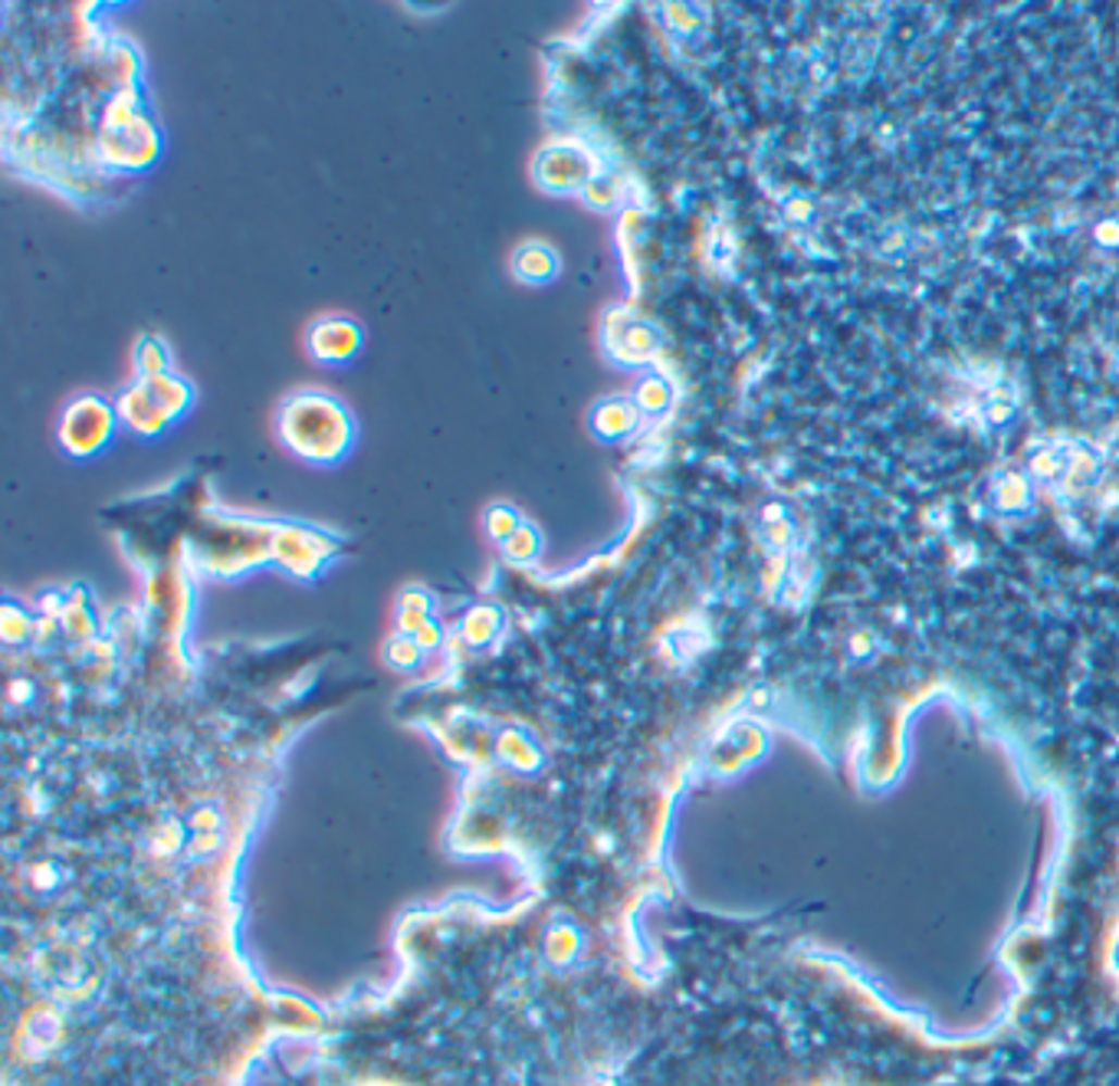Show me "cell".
Listing matches in <instances>:
<instances>
[{
	"mask_svg": "<svg viewBox=\"0 0 1119 1086\" xmlns=\"http://www.w3.org/2000/svg\"><path fill=\"white\" fill-rule=\"evenodd\" d=\"M279 437L296 457L312 463H332L351 447L355 424L345 404L332 395L299 391L279 411Z\"/></svg>",
	"mask_w": 1119,
	"mask_h": 1086,
	"instance_id": "6da1fadb",
	"label": "cell"
},
{
	"mask_svg": "<svg viewBox=\"0 0 1119 1086\" xmlns=\"http://www.w3.org/2000/svg\"><path fill=\"white\" fill-rule=\"evenodd\" d=\"M102 158L115 167H145L158 154V132L148 115L135 105L128 89L115 96L102 118Z\"/></svg>",
	"mask_w": 1119,
	"mask_h": 1086,
	"instance_id": "7a4b0ae2",
	"label": "cell"
},
{
	"mask_svg": "<svg viewBox=\"0 0 1119 1086\" xmlns=\"http://www.w3.org/2000/svg\"><path fill=\"white\" fill-rule=\"evenodd\" d=\"M119 424L115 404H109L99 395H83L76 401L66 404V411L60 414V444L66 453L73 457H92L96 450H102L112 437Z\"/></svg>",
	"mask_w": 1119,
	"mask_h": 1086,
	"instance_id": "3957f363",
	"label": "cell"
},
{
	"mask_svg": "<svg viewBox=\"0 0 1119 1086\" xmlns=\"http://www.w3.org/2000/svg\"><path fill=\"white\" fill-rule=\"evenodd\" d=\"M532 171H535L538 188L555 191V195L585 191L595 180V164L579 145H545Z\"/></svg>",
	"mask_w": 1119,
	"mask_h": 1086,
	"instance_id": "277c9868",
	"label": "cell"
},
{
	"mask_svg": "<svg viewBox=\"0 0 1119 1086\" xmlns=\"http://www.w3.org/2000/svg\"><path fill=\"white\" fill-rule=\"evenodd\" d=\"M358 348H361V328L351 319L328 315L309 328V351L315 361H325V365L351 361L358 354Z\"/></svg>",
	"mask_w": 1119,
	"mask_h": 1086,
	"instance_id": "5b68a950",
	"label": "cell"
},
{
	"mask_svg": "<svg viewBox=\"0 0 1119 1086\" xmlns=\"http://www.w3.org/2000/svg\"><path fill=\"white\" fill-rule=\"evenodd\" d=\"M115 414H119V421H122L125 427H132L135 434H145V437L164 430V427L174 421V417L161 408V401L151 395V388H148L145 382L132 385V388H125V391L119 395Z\"/></svg>",
	"mask_w": 1119,
	"mask_h": 1086,
	"instance_id": "8992f818",
	"label": "cell"
},
{
	"mask_svg": "<svg viewBox=\"0 0 1119 1086\" xmlns=\"http://www.w3.org/2000/svg\"><path fill=\"white\" fill-rule=\"evenodd\" d=\"M608 348H611V358L624 361V365H641V361H647L654 351V335L647 325L641 322H611L608 325Z\"/></svg>",
	"mask_w": 1119,
	"mask_h": 1086,
	"instance_id": "52a82bcc",
	"label": "cell"
},
{
	"mask_svg": "<svg viewBox=\"0 0 1119 1086\" xmlns=\"http://www.w3.org/2000/svg\"><path fill=\"white\" fill-rule=\"evenodd\" d=\"M637 417H641V408L637 401H627V398H611L605 404L595 408L592 414V430L605 440H618V437H627L634 427H637Z\"/></svg>",
	"mask_w": 1119,
	"mask_h": 1086,
	"instance_id": "ba28073f",
	"label": "cell"
},
{
	"mask_svg": "<svg viewBox=\"0 0 1119 1086\" xmlns=\"http://www.w3.org/2000/svg\"><path fill=\"white\" fill-rule=\"evenodd\" d=\"M512 270L522 283H548L558 273V257L545 244H525L512 257Z\"/></svg>",
	"mask_w": 1119,
	"mask_h": 1086,
	"instance_id": "9c48e42d",
	"label": "cell"
},
{
	"mask_svg": "<svg viewBox=\"0 0 1119 1086\" xmlns=\"http://www.w3.org/2000/svg\"><path fill=\"white\" fill-rule=\"evenodd\" d=\"M145 385L151 388V395L161 401V408H164L171 417H181L184 411L191 408V401H195L191 385L184 382V378H177V375H171V372H167V375H158V378H148Z\"/></svg>",
	"mask_w": 1119,
	"mask_h": 1086,
	"instance_id": "30bf717a",
	"label": "cell"
},
{
	"mask_svg": "<svg viewBox=\"0 0 1119 1086\" xmlns=\"http://www.w3.org/2000/svg\"><path fill=\"white\" fill-rule=\"evenodd\" d=\"M135 369H138L141 382H148V378H158V375H167V372H171V354H167V348H164V341H161V338L148 335V338H141V341H138V348H135Z\"/></svg>",
	"mask_w": 1119,
	"mask_h": 1086,
	"instance_id": "8fae6325",
	"label": "cell"
},
{
	"mask_svg": "<svg viewBox=\"0 0 1119 1086\" xmlns=\"http://www.w3.org/2000/svg\"><path fill=\"white\" fill-rule=\"evenodd\" d=\"M634 401H637L641 411H663V408L670 404V388H667L663 378H654V375H650V378H644V382L637 385Z\"/></svg>",
	"mask_w": 1119,
	"mask_h": 1086,
	"instance_id": "7c38bea8",
	"label": "cell"
},
{
	"mask_svg": "<svg viewBox=\"0 0 1119 1086\" xmlns=\"http://www.w3.org/2000/svg\"><path fill=\"white\" fill-rule=\"evenodd\" d=\"M506 552L519 562H529L535 552H538V535L532 528H515L509 538H506Z\"/></svg>",
	"mask_w": 1119,
	"mask_h": 1086,
	"instance_id": "4fadbf2b",
	"label": "cell"
},
{
	"mask_svg": "<svg viewBox=\"0 0 1119 1086\" xmlns=\"http://www.w3.org/2000/svg\"><path fill=\"white\" fill-rule=\"evenodd\" d=\"M582 198H585V204H588V208H595V211H608V208L618 201V191H614L611 180H605V177H595L592 185L582 191Z\"/></svg>",
	"mask_w": 1119,
	"mask_h": 1086,
	"instance_id": "5bb4252c",
	"label": "cell"
},
{
	"mask_svg": "<svg viewBox=\"0 0 1119 1086\" xmlns=\"http://www.w3.org/2000/svg\"><path fill=\"white\" fill-rule=\"evenodd\" d=\"M486 528H489V535H496V538H509L519 525H515V515H512V509H506V505H496L493 512H489V519H486Z\"/></svg>",
	"mask_w": 1119,
	"mask_h": 1086,
	"instance_id": "9a60e30c",
	"label": "cell"
},
{
	"mask_svg": "<svg viewBox=\"0 0 1119 1086\" xmlns=\"http://www.w3.org/2000/svg\"><path fill=\"white\" fill-rule=\"evenodd\" d=\"M418 657H421V644H418V640H405V637H401V640L391 644V660H395V663L411 666Z\"/></svg>",
	"mask_w": 1119,
	"mask_h": 1086,
	"instance_id": "2e32d148",
	"label": "cell"
},
{
	"mask_svg": "<svg viewBox=\"0 0 1119 1086\" xmlns=\"http://www.w3.org/2000/svg\"><path fill=\"white\" fill-rule=\"evenodd\" d=\"M437 640H440V631H437L434 624H424V627L418 631V644H421V647H434Z\"/></svg>",
	"mask_w": 1119,
	"mask_h": 1086,
	"instance_id": "e0dca14e",
	"label": "cell"
}]
</instances>
